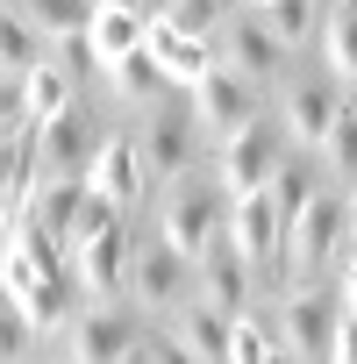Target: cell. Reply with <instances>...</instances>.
Listing matches in <instances>:
<instances>
[{
  "label": "cell",
  "instance_id": "obj_1",
  "mask_svg": "<svg viewBox=\"0 0 357 364\" xmlns=\"http://www.w3.org/2000/svg\"><path fill=\"white\" fill-rule=\"evenodd\" d=\"M229 186L208 171H186V178H171L164 200H157V236L171 250H186L193 264H208L215 250H229Z\"/></svg>",
  "mask_w": 357,
  "mask_h": 364
},
{
  "label": "cell",
  "instance_id": "obj_2",
  "mask_svg": "<svg viewBox=\"0 0 357 364\" xmlns=\"http://www.w3.org/2000/svg\"><path fill=\"white\" fill-rule=\"evenodd\" d=\"M343 243H350V193H329V186H321V193L307 200V215L286 229V272H293V279H321Z\"/></svg>",
  "mask_w": 357,
  "mask_h": 364
},
{
  "label": "cell",
  "instance_id": "obj_3",
  "mask_svg": "<svg viewBox=\"0 0 357 364\" xmlns=\"http://www.w3.org/2000/svg\"><path fill=\"white\" fill-rule=\"evenodd\" d=\"M129 293H136V307H150V314H178V307L201 293V264H193L186 250H171L164 236H150V243H136V257H129Z\"/></svg>",
  "mask_w": 357,
  "mask_h": 364
},
{
  "label": "cell",
  "instance_id": "obj_4",
  "mask_svg": "<svg viewBox=\"0 0 357 364\" xmlns=\"http://www.w3.org/2000/svg\"><path fill=\"white\" fill-rule=\"evenodd\" d=\"M336 328H343L336 300H329L314 279H293V293H286V307H279V343H286L300 364H329V357H336Z\"/></svg>",
  "mask_w": 357,
  "mask_h": 364
},
{
  "label": "cell",
  "instance_id": "obj_5",
  "mask_svg": "<svg viewBox=\"0 0 357 364\" xmlns=\"http://www.w3.org/2000/svg\"><path fill=\"white\" fill-rule=\"evenodd\" d=\"M193 143H201V122H193V107H150V129L136 136V150H143V178L150 186H171V178H186L193 171Z\"/></svg>",
  "mask_w": 357,
  "mask_h": 364
},
{
  "label": "cell",
  "instance_id": "obj_6",
  "mask_svg": "<svg viewBox=\"0 0 357 364\" xmlns=\"http://www.w3.org/2000/svg\"><path fill=\"white\" fill-rule=\"evenodd\" d=\"M286 157H279V129L257 114L250 129H236L229 143H222V157H215V178L229 186V200H243V193H265L272 186V171H279Z\"/></svg>",
  "mask_w": 357,
  "mask_h": 364
},
{
  "label": "cell",
  "instance_id": "obj_7",
  "mask_svg": "<svg viewBox=\"0 0 357 364\" xmlns=\"http://www.w3.org/2000/svg\"><path fill=\"white\" fill-rule=\"evenodd\" d=\"M136 343H143L136 321H129L114 300H93V307H79L72 328H65V364H122Z\"/></svg>",
  "mask_w": 357,
  "mask_h": 364
},
{
  "label": "cell",
  "instance_id": "obj_8",
  "mask_svg": "<svg viewBox=\"0 0 357 364\" xmlns=\"http://www.w3.org/2000/svg\"><path fill=\"white\" fill-rule=\"evenodd\" d=\"M193 122H201V136H215V143H229L236 129H250L257 122V86L243 79V72H208L201 86H193Z\"/></svg>",
  "mask_w": 357,
  "mask_h": 364
},
{
  "label": "cell",
  "instance_id": "obj_9",
  "mask_svg": "<svg viewBox=\"0 0 357 364\" xmlns=\"http://www.w3.org/2000/svg\"><path fill=\"white\" fill-rule=\"evenodd\" d=\"M143 50L164 65V79H171V86H186V93H193L208 72H222V43H215V36H186L171 15H150V36H143Z\"/></svg>",
  "mask_w": 357,
  "mask_h": 364
},
{
  "label": "cell",
  "instance_id": "obj_10",
  "mask_svg": "<svg viewBox=\"0 0 357 364\" xmlns=\"http://www.w3.org/2000/svg\"><path fill=\"white\" fill-rule=\"evenodd\" d=\"M222 65L229 72H243L250 86H272V79H286V43L265 29V15L250 8V15H236L229 29H222Z\"/></svg>",
  "mask_w": 357,
  "mask_h": 364
},
{
  "label": "cell",
  "instance_id": "obj_11",
  "mask_svg": "<svg viewBox=\"0 0 357 364\" xmlns=\"http://www.w3.org/2000/svg\"><path fill=\"white\" fill-rule=\"evenodd\" d=\"M336 114H343V93L336 86H321V79H286L279 86V122H286V136L300 150H321L329 129H336Z\"/></svg>",
  "mask_w": 357,
  "mask_h": 364
},
{
  "label": "cell",
  "instance_id": "obj_12",
  "mask_svg": "<svg viewBox=\"0 0 357 364\" xmlns=\"http://www.w3.org/2000/svg\"><path fill=\"white\" fill-rule=\"evenodd\" d=\"M229 243L265 272L272 257H286V215H279V200H272V186L265 193H243L236 208H229Z\"/></svg>",
  "mask_w": 357,
  "mask_h": 364
},
{
  "label": "cell",
  "instance_id": "obj_13",
  "mask_svg": "<svg viewBox=\"0 0 357 364\" xmlns=\"http://www.w3.org/2000/svg\"><path fill=\"white\" fill-rule=\"evenodd\" d=\"M129 236L122 229H100V236H86L79 250H72V279H79V293L86 300H114V293H129Z\"/></svg>",
  "mask_w": 357,
  "mask_h": 364
},
{
  "label": "cell",
  "instance_id": "obj_14",
  "mask_svg": "<svg viewBox=\"0 0 357 364\" xmlns=\"http://www.w3.org/2000/svg\"><path fill=\"white\" fill-rule=\"evenodd\" d=\"M43 129H15V136H0V193H8V222L29 215V200L43 193Z\"/></svg>",
  "mask_w": 357,
  "mask_h": 364
},
{
  "label": "cell",
  "instance_id": "obj_15",
  "mask_svg": "<svg viewBox=\"0 0 357 364\" xmlns=\"http://www.w3.org/2000/svg\"><path fill=\"white\" fill-rule=\"evenodd\" d=\"M100 143H107V136H93V122L72 107V114L43 122V171H50V178H93Z\"/></svg>",
  "mask_w": 357,
  "mask_h": 364
},
{
  "label": "cell",
  "instance_id": "obj_16",
  "mask_svg": "<svg viewBox=\"0 0 357 364\" xmlns=\"http://www.w3.org/2000/svg\"><path fill=\"white\" fill-rule=\"evenodd\" d=\"M250 279H257V264L229 243V250H215V257L201 264V293H193V300H208L215 314L243 321V314H257V307H250Z\"/></svg>",
  "mask_w": 357,
  "mask_h": 364
},
{
  "label": "cell",
  "instance_id": "obj_17",
  "mask_svg": "<svg viewBox=\"0 0 357 364\" xmlns=\"http://www.w3.org/2000/svg\"><path fill=\"white\" fill-rule=\"evenodd\" d=\"M93 193H107L122 215L136 208V193H143V150H136V136H107V143H100V157H93Z\"/></svg>",
  "mask_w": 357,
  "mask_h": 364
},
{
  "label": "cell",
  "instance_id": "obj_18",
  "mask_svg": "<svg viewBox=\"0 0 357 364\" xmlns=\"http://www.w3.org/2000/svg\"><path fill=\"white\" fill-rule=\"evenodd\" d=\"M143 36H150V15H143V8H93V22H86V43H93L100 72L122 65V58H136Z\"/></svg>",
  "mask_w": 357,
  "mask_h": 364
},
{
  "label": "cell",
  "instance_id": "obj_19",
  "mask_svg": "<svg viewBox=\"0 0 357 364\" xmlns=\"http://www.w3.org/2000/svg\"><path fill=\"white\" fill-rule=\"evenodd\" d=\"M15 100H22V114L43 129V122H58V114H72V72L58 65V58H43L22 86H15Z\"/></svg>",
  "mask_w": 357,
  "mask_h": 364
},
{
  "label": "cell",
  "instance_id": "obj_20",
  "mask_svg": "<svg viewBox=\"0 0 357 364\" xmlns=\"http://www.w3.org/2000/svg\"><path fill=\"white\" fill-rule=\"evenodd\" d=\"M171 321H178V336L201 350V364H229V350H236V321L229 314H215L208 300H186Z\"/></svg>",
  "mask_w": 357,
  "mask_h": 364
},
{
  "label": "cell",
  "instance_id": "obj_21",
  "mask_svg": "<svg viewBox=\"0 0 357 364\" xmlns=\"http://www.w3.org/2000/svg\"><path fill=\"white\" fill-rule=\"evenodd\" d=\"M8 8H15L43 43H65V36H86V22H93L100 0H8Z\"/></svg>",
  "mask_w": 357,
  "mask_h": 364
},
{
  "label": "cell",
  "instance_id": "obj_22",
  "mask_svg": "<svg viewBox=\"0 0 357 364\" xmlns=\"http://www.w3.org/2000/svg\"><path fill=\"white\" fill-rule=\"evenodd\" d=\"M86 193H93V178H43V193L29 200V215L43 222V229H58L65 243H72V229H79V208H86ZM15 229V222H8Z\"/></svg>",
  "mask_w": 357,
  "mask_h": 364
},
{
  "label": "cell",
  "instance_id": "obj_23",
  "mask_svg": "<svg viewBox=\"0 0 357 364\" xmlns=\"http://www.w3.org/2000/svg\"><path fill=\"white\" fill-rule=\"evenodd\" d=\"M43 58H50V43H43V36H36V29L8 8V22H0V79H8V93H15V86H22Z\"/></svg>",
  "mask_w": 357,
  "mask_h": 364
},
{
  "label": "cell",
  "instance_id": "obj_24",
  "mask_svg": "<svg viewBox=\"0 0 357 364\" xmlns=\"http://www.w3.org/2000/svg\"><path fill=\"white\" fill-rule=\"evenodd\" d=\"M107 86H114V93H122L129 107H157L171 79H164V65H157L150 50H136V58H122V65H107Z\"/></svg>",
  "mask_w": 357,
  "mask_h": 364
},
{
  "label": "cell",
  "instance_id": "obj_25",
  "mask_svg": "<svg viewBox=\"0 0 357 364\" xmlns=\"http://www.w3.org/2000/svg\"><path fill=\"white\" fill-rule=\"evenodd\" d=\"M257 15H265V29H272L286 50H300L307 36H321V29H329L321 0H272V8H257Z\"/></svg>",
  "mask_w": 357,
  "mask_h": 364
},
{
  "label": "cell",
  "instance_id": "obj_26",
  "mask_svg": "<svg viewBox=\"0 0 357 364\" xmlns=\"http://www.w3.org/2000/svg\"><path fill=\"white\" fill-rule=\"evenodd\" d=\"M321 50H329L336 79H343V86H357V0H343V8L329 15V29H321Z\"/></svg>",
  "mask_w": 357,
  "mask_h": 364
},
{
  "label": "cell",
  "instance_id": "obj_27",
  "mask_svg": "<svg viewBox=\"0 0 357 364\" xmlns=\"http://www.w3.org/2000/svg\"><path fill=\"white\" fill-rule=\"evenodd\" d=\"M286 343H279V328L265 321V314H243L236 321V350H229V364H265V357H279Z\"/></svg>",
  "mask_w": 357,
  "mask_h": 364
},
{
  "label": "cell",
  "instance_id": "obj_28",
  "mask_svg": "<svg viewBox=\"0 0 357 364\" xmlns=\"http://www.w3.org/2000/svg\"><path fill=\"white\" fill-rule=\"evenodd\" d=\"M321 164L336 171V178H357V107L343 100V114H336V129H329V143H321Z\"/></svg>",
  "mask_w": 357,
  "mask_h": 364
},
{
  "label": "cell",
  "instance_id": "obj_29",
  "mask_svg": "<svg viewBox=\"0 0 357 364\" xmlns=\"http://www.w3.org/2000/svg\"><path fill=\"white\" fill-rule=\"evenodd\" d=\"M272 200H279V215H286V229L307 215V200H314V178H307V164H279L272 171Z\"/></svg>",
  "mask_w": 357,
  "mask_h": 364
},
{
  "label": "cell",
  "instance_id": "obj_30",
  "mask_svg": "<svg viewBox=\"0 0 357 364\" xmlns=\"http://www.w3.org/2000/svg\"><path fill=\"white\" fill-rule=\"evenodd\" d=\"M164 15L186 29V36H215V29H222V0H171Z\"/></svg>",
  "mask_w": 357,
  "mask_h": 364
},
{
  "label": "cell",
  "instance_id": "obj_31",
  "mask_svg": "<svg viewBox=\"0 0 357 364\" xmlns=\"http://www.w3.org/2000/svg\"><path fill=\"white\" fill-rule=\"evenodd\" d=\"M100 229H122V208H114L107 193H86V208H79V229H72V250H79L86 236H100Z\"/></svg>",
  "mask_w": 357,
  "mask_h": 364
},
{
  "label": "cell",
  "instance_id": "obj_32",
  "mask_svg": "<svg viewBox=\"0 0 357 364\" xmlns=\"http://www.w3.org/2000/svg\"><path fill=\"white\" fill-rule=\"evenodd\" d=\"M150 364H201V350L171 328V336H150Z\"/></svg>",
  "mask_w": 357,
  "mask_h": 364
},
{
  "label": "cell",
  "instance_id": "obj_33",
  "mask_svg": "<svg viewBox=\"0 0 357 364\" xmlns=\"http://www.w3.org/2000/svg\"><path fill=\"white\" fill-rule=\"evenodd\" d=\"M329 364H357V314L343 307V328H336V357Z\"/></svg>",
  "mask_w": 357,
  "mask_h": 364
},
{
  "label": "cell",
  "instance_id": "obj_34",
  "mask_svg": "<svg viewBox=\"0 0 357 364\" xmlns=\"http://www.w3.org/2000/svg\"><path fill=\"white\" fill-rule=\"evenodd\" d=\"M343 307H350V314H357V264H350V272H343Z\"/></svg>",
  "mask_w": 357,
  "mask_h": 364
},
{
  "label": "cell",
  "instance_id": "obj_35",
  "mask_svg": "<svg viewBox=\"0 0 357 364\" xmlns=\"http://www.w3.org/2000/svg\"><path fill=\"white\" fill-rule=\"evenodd\" d=\"M122 364H150V336H143V343H136V350H129Z\"/></svg>",
  "mask_w": 357,
  "mask_h": 364
},
{
  "label": "cell",
  "instance_id": "obj_36",
  "mask_svg": "<svg viewBox=\"0 0 357 364\" xmlns=\"http://www.w3.org/2000/svg\"><path fill=\"white\" fill-rule=\"evenodd\" d=\"M350 250H357V193H350Z\"/></svg>",
  "mask_w": 357,
  "mask_h": 364
},
{
  "label": "cell",
  "instance_id": "obj_37",
  "mask_svg": "<svg viewBox=\"0 0 357 364\" xmlns=\"http://www.w3.org/2000/svg\"><path fill=\"white\" fill-rule=\"evenodd\" d=\"M164 8H171V0H143V15H164Z\"/></svg>",
  "mask_w": 357,
  "mask_h": 364
},
{
  "label": "cell",
  "instance_id": "obj_38",
  "mask_svg": "<svg viewBox=\"0 0 357 364\" xmlns=\"http://www.w3.org/2000/svg\"><path fill=\"white\" fill-rule=\"evenodd\" d=\"M265 364H300V357H293V350H279V357H265Z\"/></svg>",
  "mask_w": 357,
  "mask_h": 364
},
{
  "label": "cell",
  "instance_id": "obj_39",
  "mask_svg": "<svg viewBox=\"0 0 357 364\" xmlns=\"http://www.w3.org/2000/svg\"><path fill=\"white\" fill-rule=\"evenodd\" d=\"M100 8H143V0H100Z\"/></svg>",
  "mask_w": 357,
  "mask_h": 364
},
{
  "label": "cell",
  "instance_id": "obj_40",
  "mask_svg": "<svg viewBox=\"0 0 357 364\" xmlns=\"http://www.w3.org/2000/svg\"><path fill=\"white\" fill-rule=\"evenodd\" d=\"M336 8H343V0H321V15H336Z\"/></svg>",
  "mask_w": 357,
  "mask_h": 364
},
{
  "label": "cell",
  "instance_id": "obj_41",
  "mask_svg": "<svg viewBox=\"0 0 357 364\" xmlns=\"http://www.w3.org/2000/svg\"><path fill=\"white\" fill-rule=\"evenodd\" d=\"M243 8H272V0H243Z\"/></svg>",
  "mask_w": 357,
  "mask_h": 364
}]
</instances>
